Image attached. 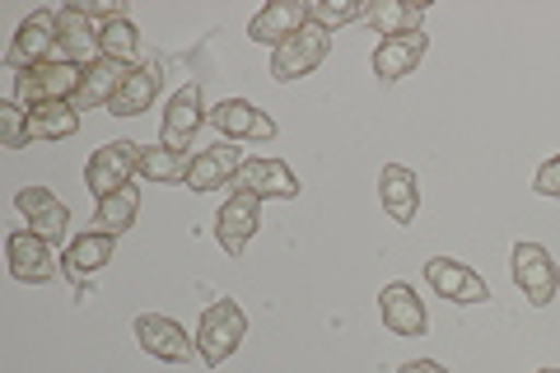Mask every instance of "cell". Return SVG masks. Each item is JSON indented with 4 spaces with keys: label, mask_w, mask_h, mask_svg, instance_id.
Wrapping results in <instances>:
<instances>
[{
    "label": "cell",
    "mask_w": 560,
    "mask_h": 373,
    "mask_svg": "<svg viewBox=\"0 0 560 373\" xmlns=\"http://www.w3.org/2000/svg\"><path fill=\"white\" fill-rule=\"evenodd\" d=\"M420 20H425V5H411V0H378V5H370V24L383 33V38L420 33Z\"/></svg>",
    "instance_id": "26"
},
{
    "label": "cell",
    "mask_w": 560,
    "mask_h": 373,
    "mask_svg": "<svg viewBox=\"0 0 560 373\" xmlns=\"http://www.w3.org/2000/svg\"><path fill=\"white\" fill-rule=\"evenodd\" d=\"M300 28H308V5H304V0H276V5L253 14L248 38L257 47H280V43H290Z\"/></svg>",
    "instance_id": "16"
},
{
    "label": "cell",
    "mask_w": 560,
    "mask_h": 373,
    "mask_svg": "<svg viewBox=\"0 0 560 373\" xmlns=\"http://www.w3.org/2000/svg\"><path fill=\"white\" fill-rule=\"evenodd\" d=\"M210 127H215L224 140H276V121L253 108L248 98H224L210 108Z\"/></svg>",
    "instance_id": "15"
},
{
    "label": "cell",
    "mask_w": 560,
    "mask_h": 373,
    "mask_svg": "<svg viewBox=\"0 0 560 373\" xmlns=\"http://www.w3.org/2000/svg\"><path fill=\"white\" fill-rule=\"evenodd\" d=\"M541 197H560V154L556 159H547V164L537 168V183H533Z\"/></svg>",
    "instance_id": "31"
},
{
    "label": "cell",
    "mask_w": 560,
    "mask_h": 373,
    "mask_svg": "<svg viewBox=\"0 0 560 373\" xmlns=\"http://www.w3.org/2000/svg\"><path fill=\"white\" fill-rule=\"evenodd\" d=\"M136 215H140V187L136 183H127L121 191H113L108 201H98V210H94V229L98 234H127V229L136 224Z\"/></svg>",
    "instance_id": "25"
},
{
    "label": "cell",
    "mask_w": 560,
    "mask_h": 373,
    "mask_svg": "<svg viewBox=\"0 0 560 373\" xmlns=\"http://www.w3.org/2000/svg\"><path fill=\"white\" fill-rule=\"evenodd\" d=\"M14 206H20V215L33 224V234H43L47 243H61L66 238V224H70V210L51 197L47 187H24L20 197H14Z\"/></svg>",
    "instance_id": "19"
},
{
    "label": "cell",
    "mask_w": 560,
    "mask_h": 373,
    "mask_svg": "<svg viewBox=\"0 0 560 373\" xmlns=\"http://www.w3.org/2000/svg\"><path fill=\"white\" fill-rule=\"evenodd\" d=\"M430 38L425 33H407V38H383L374 47V75L383 84H397L401 75H411V70L420 66V57H425Z\"/></svg>",
    "instance_id": "21"
},
{
    "label": "cell",
    "mask_w": 560,
    "mask_h": 373,
    "mask_svg": "<svg viewBox=\"0 0 560 373\" xmlns=\"http://www.w3.org/2000/svg\"><path fill=\"white\" fill-rule=\"evenodd\" d=\"M80 80H84V66H70L61 57H51V61L14 75V103H24V108H38V103H66V98L80 94Z\"/></svg>",
    "instance_id": "2"
},
{
    "label": "cell",
    "mask_w": 560,
    "mask_h": 373,
    "mask_svg": "<svg viewBox=\"0 0 560 373\" xmlns=\"http://www.w3.org/2000/svg\"><path fill=\"white\" fill-rule=\"evenodd\" d=\"M355 20H370V5H364V0H313L308 5V24H318L327 33L355 24Z\"/></svg>",
    "instance_id": "29"
},
{
    "label": "cell",
    "mask_w": 560,
    "mask_h": 373,
    "mask_svg": "<svg viewBox=\"0 0 560 373\" xmlns=\"http://www.w3.org/2000/svg\"><path fill=\"white\" fill-rule=\"evenodd\" d=\"M327 47H331V33H327V28H318V24L300 28L290 43H280V47H276V57H271V80L290 84V80L313 75V70L323 66Z\"/></svg>",
    "instance_id": "6"
},
{
    "label": "cell",
    "mask_w": 560,
    "mask_h": 373,
    "mask_svg": "<svg viewBox=\"0 0 560 373\" xmlns=\"http://www.w3.org/2000/svg\"><path fill=\"white\" fill-rule=\"evenodd\" d=\"M234 191H253L261 201H271V197L294 201L300 197V177L290 173V164H280V159H248L234 177Z\"/></svg>",
    "instance_id": "13"
},
{
    "label": "cell",
    "mask_w": 560,
    "mask_h": 373,
    "mask_svg": "<svg viewBox=\"0 0 560 373\" xmlns=\"http://www.w3.org/2000/svg\"><path fill=\"white\" fill-rule=\"evenodd\" d=\"M51 57H57V10H38L20 24V33H14V43L5 51V66L20 75V70H33V66H43Z\"/></svg>",
    "instance_id": "7"
},
{
    "label": "cell",
    "mask_w": 560,
    "mask_h": 373,
    "mask_svg": "<svg viewBox=\"0 0 560 373\" xmlns=\"http://www.w3.org/2000/svg\"><path fill=\"white\" fill-rule=\"evenodd\" d=\"M140 168V145H131V140H113V145H103L90 154V164H84V183H90V191L98 201H108L113 191H121L136 177Z\"/></svg>",
    "instance_id": "5"
},
{
    "label": "cell",
    "mask_w": 560,
    "mask_h": 373,
    "mask_svg": "<svg viewBox=\"0 0 560 373\" xmlns=\"http://www.w3.org/2000/svg\"><path fill=\"white\" fill-rule=\"evenodd\" d=\"M378 317H383V327H388L393 336H425L430 327V313L425 304H420V294L407 285V280H393V285H383L378 294Z\"/></svg>",
    "instance_id": "12"
},
{
    "label": "cell",
    "mask_w": 560,
    "mask_h": 373,
    "mask_svg": "<svg viewBox=\"0 0 560 373\" xmlns=\"http://www.w3.org/2000/svg\"><path fill=\"white\" fill-rule=\"evenodd\" d=\"M243 336H248V317L234 299H215L206 313H201V327H197V354L206 369H220L230 354L243 346Z\"/></svg>",
    "instance_id": "1"
},
{
    "label": "cell",
    "mask_w": 560,
    "mask_h": 373,
    "mask_svg": "<svg viewBox=\"0 0 560 373\" xmlns=\"http://www.w3.org/2000/svg\"><path fill=\"white\" fill-rule=\"evenodd\" d=\"M537 373H560V369H537Z\"/></svg>",
    "instance_id": "33"
},
{
    "label": "cell",
    "mask_w": 560,
    "mask_h": 373,
    "mask_svg": "<svg viewBox=\"0 0 560 373\" xmlns=\"http://www.w3.org/2000/svg\"><path fill=\"white\" fill-rule=\"evenodd\" d=\"M201 121H210L206 113V103H201V84L197 80H187L178 94L168 98V113H164V140L160 145L164 150H187L191 145V136L201 131Z\"/></svg>",
    "instance_id": "11"
},
{
    "label": "cell",
    "mask_w": 560,
    "mask_h": 373,
    "mask_svg": "<svg viewBox=\"0 0 560 373\" xmlns=\"http://www.w3.org/2000/svg\"><path fill=\"white\" fill-rule=\"evenodd\" d=\"M248 164L243 150L234 140H220V145H210L201 154H191V173H187V187L191 191H215V187H234L238 168Z\"/></svg>",
    "instance_id": "14"
},
{
    "label": "cell",
    "mask_w": 560,
    "mask_h": 373,
    "mask_svg": "<svg viewBox=\"0 0 560 373\" xmlns=\"http://www.w3.org/2000/svg\"><path fill=\"white\" fill-rule=\"evenodd\" d=\"M136 341L150 360H164V364H191L197 360V336H187L164 313H140L136 317Z\"/></svg>",
    "instance_id": "4"
},
{
    "label": "cell",
    "mask_w": 560,
    "mask_h": 373,
    "mask_svg": "<svg viewBox=\"0 0 560 373\" xmlns=\"http://www.w3.org/2000/svg\"><path fill=\"white\" fill-rule=\"evenodd\" d=\"M80 131V108L75 103H38V108H28V136L33 140H66Z\"/></svg>",
    "instance_id": "24"
},
{
    "label": "cell",
    "mask_w": 560,
    "mask_h": 373,
    "mask_svg": "<svg viewBox=\"0 0 560 373\" xmlns=\"http://www.w3.org/2000/svg\"><path fill=\"white\" fill-rule=\"evenodd\" d=\"M113 253H117L113 234H98V229H90V234H75L66 243V253H61V276L66 280H90V276H98L103 266L113 261Z\"/></svg>",
    "instance_id": "18"
},
{
    "label": "cell",
    "mask_w": 560,
    "mask_h": 373,
    "mask_svg": "<svg viewBox=\"0 0 560 373\" xmlns=\"http://www.w3.org/2000/svg\"><path fill=\"white\" fill-rule=\"evenodd\" d=\"M187 173H191V154L187 150H164V145L140 150L136 177H145V183H187Z\"/></svg>",
    "instance_id": "27"
},
{
    "label": "cell",
    "mask_w": 560,
    "mask_h": 373,
    "mask_svg": "<svg viewBox=\"0 0 560 373\" xmlns=\"http://www.w3.org/2000/svg\"><path fill=\"white\" fill-rule=\"evenodd\" d=\"M0 136H5V150H24L28 145V108L24 103H14V98H5L0 103Z\"/></svg>",
    "instance_id": "30"
},
{
    "label": "cell",
    "mask_w": 560,
    "mask_h": 373,
    "mask_svg": "<svg viewBox=\"0 0 560 373\" xmlns=\"http://www.w3.org/2000/svg\"><path fill=\"white\" fill-rule=\"evenodd\" d=\"M136 66H121L113 57H98L94 66H84V80H80V94H75V108H103L108 103L113 108V98H117V89L127 84Z\"/></svg>",
    "instance_id": "22"
},
{
    "label": "cell",
    "mask_w": 560,
    "mask_h": 373,
    "mask_svg": "<svg viewBox=\"0 0 560 373\" xmlns=\"http://www.w3.org/2000/svg\"><path fill=\"white\" fill-rule=\"evenodd\" d=\"M257 229H261V197H253V191H234V197L220 206V215H215L220 247L230 257H243V247L253 243Z\"/></svg>",
    "instance_id": "10"
},
{
    "label": "cell",
    "mask_w": 560,
    "mask_h": 373,
    "mask_svg": "<svg viewBox=\"0 0 560 373\" xmlns=\"http://www.w3.org/2000/svg\"><path fill=\"white\" fill-rule=\"evenodd\" d=\"M510 271H514V285L523 290V299H528L533 308H547L560 294V266L551 261V253L541 243H518Z\"/></svg>",
    "instance_id": "3"
},
{
    "label": "cell",
    "mask_w": 560,
    "mask_h": 373,
    "mask_svg": "<svg viewBox=\"0 0 560 373\" xmlns=\"http://www.w3.org/2000/svg\"><path fill=\"white\" fill-rule=\"evenodd\" d=\"M378 201H383V210H388L393 224H411L416 210H420L416 173L407 164H388V168H383V177H378Z\"/></svg>",
    "instance_id": "20"
},
{
    "label": "cell",
    "mask_w": 560,
    "mask_h": 373,
    "mask_svg": "<svg viewBox=\"0 0 560 373\" xmlns=\"http://www.w3.org/2000/svg\"><path fill=\"white\" fill-rule=\"evenodd\" d=\"M425 280H430L434 294L448 299V304H486L490 299L486 276H477L467 261H453V257H430L425 261Z\"/></svg>",
    "instance_id": "9"
},
{
    "label": "cell",
    "mask_w": 560,
    "mask_h": 373,
    "mask_svg": "<svg viewBox=\"0 0 560 373\" xmlns=\"http://www.w3.org/2000/svg\"><path fill=\"white\" fill-rule=\"evenodd\" d=\"M5 253H10V276L24 280V285H47L61 271V261L51 257V243L43 234H33V229H14L5 238Z\"/></svg>",
    "instance_id": "8"
},
{
    "label": "cell",
    "mask_w": 560,
    "mask_h": 373,
    "mask_svg": "<svg viewBox=\"0 0 560 373\" xmlns=\"http://www.w3.org/2000/svg\"><path fill=\"white\" fill-rule=\"evenodd\" d=\"M98 47H103V57H113L121 66H136L140 57V28L131 20H113V24H103L98 28Z\"/></svg>",
    "instance_id": "28"
},
{
    "label": "cell",
    "mask_w": 560,
    "mask_h": 373,
    "mask_svg": "<svg viewBox=\"0 0 560 373\" xmlns=\"http://www.w3.org/2000/svg\"><path fill=\"white\" fill-rule=\"evenodd\" d=\"M397 373H448L444 364H434V360H411V364H401Z\"/></svg>",
    "instance_id": "32"
},
{
    "label": "cell",
    "mask_w": 560,
    "mask_h": 373,
    "mask_svg": "<svg viewBox=\"0 0 560 373\" xmlns=\"http://www.w3.org/2000/svg\"><path fill=\"white\" fill-rule=\"evenodd\" d=\"M160 84H164V70L145 61V66H136L127 84L117 89V98H113V117H136V113H150V103L154 94H160Z\"/></svg>",
    "instance_id": "23"
},
{
    "label": "cell",
    "mask_w": 560,
    "mask_h": 373,
    "mask_svg": "<svg viewBox=\"0 0 560 373\" xmlns=\"http://www.w3.org/2000/svg\"><path fill=\"white\" fill-rule=\"evenodd\" d=\"M57 57L70 61V66H94L103 57L98 47V28L84 20V14L75 5L57 10Z\"/></svg>",
    "instance_id": "17"
}]
</instances>
